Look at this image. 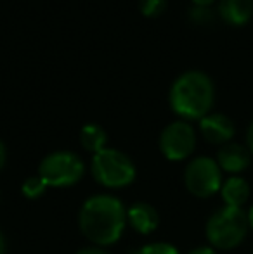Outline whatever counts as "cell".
Here are the masks:
<instances>
[{
    "instance_id": "1",
    "label": "cell",
    "mask_w": 253,
    "mask_h": 254,
    "mask_svg": "<svg viewBox=\"0 0 253 254\" xmlns=\"http://www.w3.org/2000/svg\"><path fill=\"white\" fill-rule=\"evenodd\" d=\"M78 230L92 246L109 248L127 228V206L113 194H94L78 209Z\"/></svg>"
},
{
    "instance_id": "2",
    "label": "cell",
    "mask_w": 253,
    "mask_h": 254,
    "mask_svg": "<svg viewBox=\"0 0 253 254\" xmlns=\"http://www.w3.org/2000/svg\"><path fill=\"white\" fill-rule=\"evenodd\" d=\"M215 104V83L199 69H187L172 81L169 90V106L179 120L199 121L212 113Z\"/></svg>"
},
{
    "instance_id": "3",
    "label": "cell",
    "mask_w": 253,
    "mask_h": 254,
    "mask_svg": "<svg viewBox=\"0 0 253 254\" xmlns=\"http://www.w3.org/2000/svg\"><path fill=\"white\" fill-rule=\"evenodd\" d=\"M250 230L247 211L240 207L222 206L208 216L205 223V237L215 251H231L245 242Z\"/></svg>"
},
{
    "instance_id": "4",
    "label": "cell",
    "mask_w": 253,
    "mask_h": 254,
    "mask_svg": "<svg viewBox=\"0 0 253 254\" xmlns=\"http://www.w3.org/2000/svg\"><path fill=\"white\" fill-rule=\"evenodd\" d=\"M90 173L101 187L118 190L134 184L137 178V166L127 152L106 147L92 156Z\"/></svg>"
},
{
    "instance_id": "5",
    "label": "cell",
    "mask_w": 253,
    "mask_h": 254,
    "mask_svg": "<svg viewBox=\"0 0 253 254\" xmlns=\"http://www.w3.org/2000/svg\"><path fill=\"white\" fill-rule=\"evenodd\" d=\"M38 177L49 189H68L77 185L85 175V163L82 156L73 151L49 152L38 164Z\"/></svg>"
},
{
    "instance_id": "6",
    "label": "cell",
    "mask_w": 253,
    "mask_h": 254,
    "mask_svg": "<svg viewBox=\"0 0 253 254\" xmlns=\"http://www.w3.org/2000/svg\"><path fill=\"white\" fill-rule=\"evenodd\" d=\"M224 184L222 170L210 156H196L184 170V185L187 192L198 199H210L220 192Z\"/></svg>"
},
{
    "instance_id": "7",
    "label": "cell",
    "mask_w": 253,
    "mask_h": 254,
    "mask_svg": "<svg viewBox=\"0 0 253 254\" xmlns=\"http://www.w3.org/2000/svg\"><path fill=\"white\" fill-rule=\"evenodd\" d=\"M198 144L196 128L189 121L175 120L169 123L158 137V149L167 161L180 163L192 156Z\"/></svg>"
},
{
    "instance_id": "8",
    "label": "cell",
    "mask_w": 253,
    "mask_h": 254,
    "mask_svg": "<svg viewBox=\"0 0 253 254\" xmlns=\"http://www.w3.org/2000/svg\"><path fill=\"white\" fill-rule=\"evenodd\" d=\"M199 133L208 144L212 145H226L233 142L236 135L234 121L224 113H210L198 121Z\"/></svg>"
},
{
    "instance_id": "9",
    "label": "cell",
    "mask_w": 253,
    "mask_h": 254,
    "mask_svg": "<svg viewBox=\"0 0 253 254\" xmlns=\"http://www.w3.org/2000/svg\"><path fill=\"white\" fill-rule=\"evenodd\" d=\"M215 161L220 166V170H222V173H229L231 177H238V175L245 173L252 166L253 156L248 151L247 145H241L238 142H229V144L222 145L217 151Z\"/></svg>"
},
{
    "instance_id": "10",
    "label": "cell",
    "mask_w": 253,
    "mask_h": 254,
    "mask_svg": "<svg viewBox=\"0 0 253 254\" xmlns=\"http://www.w3.org/2000/svg\"><path fill=\"white\" fill-rule=\"evenodd\" d=\"M127 227L139 235H151L160 227V213L153 204L137 201L127 207Z\"/></svg>"
},
{
    "instance_id": "11",
    "label": "cell",
    "mask_w": 253,
    "mask_h": 254,
    "mask_svg": "<svg viewBox=\"0 0 253 254\" xmlns=\"http://www.w3.org/2000/svg\"><path fill=\"white\" fill-rule=\"evenodd\" d=\"M217 14L229 26H247L253 17V0H219Z\"/></svg>"
},
{
    "instance_id": "12",
    "label": "cell",
    "mask_w": 253,
    "mask_h": 254,
    "mask_svg": "<svg viewBox=\"0 0 253 254\" xmlns=\"http://www.w3.org/2000/svg\"><path fill=\"white\" fill-rule=\"evenodd\" d=\"M250 194H252L250 184L241 175L229 177L227 180H224L222 187H220V197H222L224 206H229V207H240V209H243V206L250 199Z\"/></svg>"
},
{
    "instance_id": "13",
    "label": "cell",
    "mask_w": 253,
    "mask_h": 254,
    "mask_svg": "<svg viewBox=\"0 0 253 254\" xmlns=\"http://www.w3.org/2000/svg\"><path fill=\"white\" fill-rule=\"evenodd\" d=\"M80 145L84 147V151L90 152L92 156L97 152H101L102 149L108 147V131L101 127L99 123H85L80 128V135H78Z\"/></svg>"
},
{
    "instance_id": "14",
    "label": "cell",
    "mask_w": 253,
    "mask_h": 254,
    "mask_svg": "<svg viewBox=\"0 0 253 254\" xmlns=\"http://www.w3.org/2000/svg\"><path fill=\"white\" fill-rule=\"evenodd\" d=\"M47 190H49L47 184L38 175H31V177L24 178L23 184H21V194L28 201H37V199L44 197Z\"/></svg>"
},
{
    "instance_id": "15",
    "label": "cell",
    "mask_w": 253,
    "mask_h": 254,
    "mask_svg": "<svg viewBox=\"0 0 253 254\" xmlns=\"http://www.w3.org/2000/svg\"><path fill=\"white\" fill-rule=\"evenodd\" d=\"M132 254H180L179 248L170 242H148V244H142L141 248H137Z\"/></svg>"
},
{
    "instance_id": "16",
    "label": "cell",
    "mask_w": 253,
    "mask_h": 254,
    "mask_svg": "<svg viewBox=\"0 0 253 254\" xmlns=\"http://www.w3.org/2000/svg\"><path fill=\"white\" fill-rule=\"evenodd\" d=\"M169 0H139V12L144 17L155 19L167 10Z\"/></svg>"
},
{
    "instance_id": "17",
    "label": "cell",
    "mask_w": 253,
    "mask_h": 254,
    "mask_svg": "<svg viewBox=\"0 0 253 254\" xmlns=\"http://www.w3.org/2000/svg\"><path fill=\"white\" fill-rule=\"evenodd\" d=\"M189 19L192 24H198V26H206V24H212V21L215 19V14L210 7H194L192 5L189 9Z\"/></svg>"
},
{
    "instance_id": "18",
    "label": "cell",
    "mask_w": 253,
    "mask_h": 254,
    "mask_svg": "<svg viewBox=\"0 0 253 254\" xmlns=\"http://www.w3.org/2000/svg\"><path fill=\"white\" fill-rule=\"evenodd\" d=\"M75 254H109L104 248H99V246H88V248L78 249Z\"/></svg>"
},
{
    "instance_id": "19",
    "label": "cell",
    "mask_w": 253,
    "mask_h": 254,
    "mask_svg": "<svg viewBox=\"0 0 253 254\" xmlns=\"http://www.w3.org/2000/svg\"><path fill=\"white\" fill-rule=\"evenodd\" d=\"M245 142H247V147H248V151L252 152V156H253V121L250 125H248V128H247V135H245Z\"/></svg>"
},
{
    "instance_id": "20",
    "label": "cell",
    "mask_w": 253,
    "mask_h": 254,
    "mask_svg": "<svg viewBox=\"0 0 253 254\" xmlns=\"http://www.w3.org/2000/svg\"><path fill=\"white\" fill-rule=\"evenodd\" d=\"M187 254H219L213 248H210V246H198V248L191 249Z\"/></svg>"
},
{
    "instance_id": "21",
    "label": "cell",
    "mask_w": 253,
    "mask_h": 254,
    "mask_svg": "<svg viewBox=\"0 0 253 254\" xmlns=\"http://www.w3.org/2000/svg\"><path fill=\"white\" fill-rule=\"evenodd\" d=\"M5 164H7V147H5V144L0 140V171L5 168Z\"/></svg>"
},
{
    "instance_id": "22",
    "label": "cell",
    "mask_w": 253,
    "mask_h": 254,
    "mask_svg": "<svg viewBox=\"0 0 253 254\" xmlns=\"http://www.w3.org/2000/svg\"><path fill=\"white\" fill-rule=\"evenodd\" d=\"M194 7H212L217 0H191Z\"/></svg>"
},
{
    "instance_id": "23",
    "label": "cell",
    "mask_w": 253,
    "mask_h": 254,
    "mask_svg": "<svg viewBox=\"0 0 253 254\" xmlns=\"http://www.w3.org/2000/svg\"><path fill=\"white\" fill-rule=\"evenodd\" d=\"M0 254H7V239L2 230H0Z\"/></svg>"
},
{
    "instance_id": "24",
    "label": "cell",
    "mask_w": 253,
    "mask_h": 254,
    "mask_svg": "<svg viewBox=\"0 0 253 254\" xmlns=\"http://www.w3.org/2000/svg\"><path fill=\"white\" fill-rule=\"evenodd\" d=\"M247 218H248V225H250V230H253V204L250 206V209L247 211Z\"/></svg>"
}]
</instances>
